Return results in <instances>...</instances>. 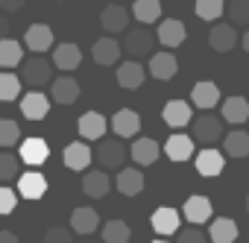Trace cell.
<instances>
[{
	"label": "cell",
	"mask_w": 249,
	"mask_h": 243,
	"mask_svg": "<svg viewBox=\"0 0 249 243\" xmlns=\"http://www.w3.org/2000/svg\"><path fill=\"white\" fill-rule=\"evenodd\" d=\"M18 79H21V85H30L33 91L44 88V85L53 82V65L41 56H30V59L21 62V76Z\"/></svg>",
	"instance_id": "cell-1"
},
{
	"label": "cell",
	"mask_w": 249,
	"mask_h": 243,
	"mask_svg": "<svg viewBox=\"0 0 249 243\" xmlns=\"http://www.w3.org/2000/svg\"><path fill=\"white\" fill-rule=\"evenodd\" d=\"M223 135H226V132H223V120H220L217 114L205 111V114H199V117L194 120V138H191V141H199V144H205V147H214Z\"/></svg>",
	"instance_id": "cell-2"
},
{
	"label": "cell",
	"mask_w": 249,
	"mask_h": 243,
	"mask_svg": "<svg viewBox=\"0 0 249 243\" xmlns=\"http://www.w3.org/2000/svg\"><path fill=\"white\" fill-rule=\"evenodd\" d=\"M153 44H156V35H153L147 27H135V30L126 33L120 50H126V53L132 56V62H135V59H141V56H150V53H153Z\"/></svg>",
	"instance_id": "cell-3"
},
{
	"label": "cell",
	"mask_w": 249,
	"mask_h": 243,
	"mask_svg": "<svg viewBox=\"0 0 249 243\" xmlns=\"http://www.w3.org/2000/svg\"><path fill=\"white\" fill-rule=\"evenodd\" d=\"M94 161L103 164V170H117L123 161H126V150L117 138H103L97 144V153H94Z\"/></svg>",
	"instance_id": "cell-4"
},
{
	"label": "cell",
	"mask_w": 249,
	"mask_h": 243,
	"mask_svg": "<svg viewBox=\"0 0 249 243\" xmlns=\"http://www.w3.org/2000/svg\"><path fill=\"white\" fill-rule=\"evenodd\" d=\"M194 164H196V173L199 176H220L223 173V167H226V156L220 153V150H214V147H202L199 153H196V158H194Z\"/></svg>",
	"instance_id": "cell-5"
},
{
	"label": "cell",
	"mask_w": 249,
	"mask_h": 243,
	"mask_svg": "<svg viewBox=\"0 0 249 243\" xmlns=\"http://www.w3.org/2000/svg\"><path fill=\"white\" fill-rule=\"evenodd\" d=\"M24 44H27V50H33V56H41L53 47V30L47 24H33L24 33Z\"/></svg>",
	"instance_id": "cell-6"
},
{
	"label": "cell",
	"mask_w": 249,
	"mask_h": 243,
	"mask_svg": "<svg viewBox=\"0 0 249 243\" xmlns=\"http://www.w3.org/2000/svg\"><path fill=\"white\" fill-rule=\"evenodd\" d=\"M18 158H21L24 164H30V167H41V164L50 158V147H47L44 138H24Z\"/></svg>",
	"instance_id": "cell-7"
},
{
	"label": "cell",
	"mask_w": 249,
	"mask_h": 243,
	"mask_svg": "<svg viewBox=\"0 0 249 243\" xmlns=\"http://www.w3.org/2000/svg\"><path fill=\"white\" fill-rule=\"evenodd\" d=\"M161 117H164V123H167L170 129H182V126L191 123L194 111H191V103H188V100H167Z\"/></svg>",
	"instance_id": "cell-8"
},
{
	"label": "cell",
	"mask_w": 249,
	"mask_h": 243,
	"mask_svg": "<svg viewBox=\"0 0 249 243\" xmlns=\"http://www.w3.org/2000/svg\"><path fill=\"white\" fill-rule=\"evenodd\" d=\"M50 65L59 68V70H65V73H71V70H76L82 65V50L73 41H65V44L53 47V62Z\"/></svg>",
	"instance_id": "cell-9"
},
{
	"label": "cell",
	"mask_w": 249,
	"mask_h": 243,
	"mask_svg": "<svg viewBox=\"0 0 249 243\" xmlns=\"http://www.w3.org/2000/svg\"><path fill=\"white\" fill-rule=\"evenodd\" d=\"M211 211H214V205H211V199H208V196H202V193L188 196V199H185V208H182L185 220H188V223H194V226L208 223V220H211Z\"/></svg>",
	"instance_id": "cell-10"
},
{
	"label": "cell",
	"mask_w": 249,
	"mask_h": 243,
	"mask_svg": "<svg viewBox=\"0 0 249 243\" xmlns=\"http://www.w3.org/2000/svg\"><path fill=\"white\" fill-rule=\"evenodd\" d=\"M76 129H79V135H82L85 141H103V135H106V129H108V120H106L100 111H85V114L79 117Z\"/></svg>",
	"instance_id": "cell-11"
},
{
	"label": "cell",
	"mask_w": 249,
	"mask_h": 243,
	"mask_svg": "<svg viewBox=\"0 0 249 243\" xmlns=\"http://www.w3.org/2000/svg\"><path fill=\"white\" fill-rule=\"evenodd\" d=\"M191 103H194L196 108H202V111H211L217 103H223V97H220V88H217L214 82L202 79V82H196V85L191 88Z\"/></svg>",
	"instance_id": "cell-12"
},
{
	"label": "cell",
	"mask_w": 249,
	"mask_h": 243,
	"mask_svg": "<svg viewBox=\"0 0 249 243\" xmlns=\"http://www.w3.org/2000/svg\"><path fill=\"white\" fill-rule=\"evenodd\" d=\"M111 129H114L117 138H132V135H138V129H141V117H138V111H132V108H120V111H114V117H111Z\"/></svg>",
	"instance_id": "cell-13"
},
{
	"label": "cell",
	"mask_w": 249,
	"mask_h": 243,
	"mask_svg": "<svg viewBox=\"0 0 249 243\" xmlns=\"http://www.w3.org/2000/svg\"><path fill=\"white\" fill-rule=\"evenodd\" d=\"M237 41H240V38H237V30H234L231 24H214L211 33H208V44H211V50H217V53L234 50Z\"/></svg>",
	"instance_id": "cell-14"
},
{
	"label": "cell",
	"mask_w": 249,
	"mask_h": 243,
	"mask_svg": "<svg viewBox=\"0 0 249 243\" xmlns=\"http://www.w3.org/2000/svg\"><path fill=\"white\" fill-rule=\"evenodd\" d=\"M76 97H79V82L73 76H59L50 82V100L53 103L71 105V103H76Z\"/></svg>",
	"instance_id": "cell-15"
},
{
	"label": "cell",
	"mask_w": 249,
	"mask_h": 243,
	"mask_svg": "<svg viewBox=\"0 0 249 243\" xmlns=\"http://www.w3.org/2000/svg\"><path fill=\"white\" fill-rule=\"evenodd\" d=\"M62 158H65V167H68V170H88V164L94 161V153H91V147H88V144L73 141V144H68V147H65Z\"/></svg>",
	"instance_id": "cell-16"
},
{
	"label": "cell",
	"mask_w": 249,
	"mask_h": 243,
	"mask_svg": "<svg viewBox=\"0 0 249 243\" xmlns=\"http://www.w3.org/2000/svg\"><path fill=\"white\" fill-rule=\"evenodd\" d=\"M71 228H73L79 237H91V234L100 228V214H97L94 208L82 205V208H76V211L71 214Z\"/></svg>",
	"instance_id": "cell-17"
},
{
	"label": "cell",
	"mask_w": 249,
	"mask_h": 243,
	"mask_svg": "<svg viewBox=\"0 0 249 243\" xmlns=\"http://www.w3.org/2000/svg\"><path fill=\"white\" fill-rule=\"evenodd\" d=\"M150 223H153V231L164 237V234H176V231H179V223H182V217H179V211H176V208H167V205H161V208H156V211H153Z\"/></svg>",
	"instance_id": "cell-18"
},
{
	"label": "cell",
	"mask_w": 249,
	"mask_h": 243,
	"mask_svg": "<svg viewBox=\"0 0 249 243\" xmlns=\"http://www.w3.org/2000/svg\"><path fill=\"white\" fill-rule=\"evenodd\" d=\"M144 79H147L144 65H138V62H123V65H117V85H120V88L138 91V88L144 85Z\"/></svg>",
	"instance_id": "cell-19"
},
{
	"label": "cell",
	"mask_w": 249,
	"mask_h": 243,
	"mask_svg": "<svg viewBox=\"0 0 249 243\" xmlns=\"http://www.w3.org/2000/svg\"><path fill=\"white\" fill-rule=\"evenodd\" d=\"M220 120H226V123H231V126H243L249 120V100L246 97H226Z\"/></svg>",
	"instance_id": "cell-20"
},
{
	"label": "cell",
	"mask_w": 249,
	"mask_h": 243,
	"mask_svg": "<svg viewBox=\"0 0 249 243\" xmlns=\"http://www.w3.org/2000/svg\"><path fill=\"white\" fill-rule=\"evenodd\" d=\"M120 44L114 41V38H108V35H103V38H97L94 41V47H91V56H94V62L97 65H103V68H111V65H117V59H120Z\"/></svg>",
	"instance_id": "cell-21"
},
{
	"label": "cell",
	"mask_w": 249,
	"mask_h": 243,
	"mask_svg": "<svg viewBox=\"0 0 249 243\" xmlns=\"http://www.w3.org/2000/svg\"><path fill=\"white\" fill-rule=\"evenodd\" d=\"M179 73V62L170 50H161V53H153L150 56V76L156 79H173Z\"/></svg>",
	"instance_id": "cell-22"
},
{
	"label": "cell",
	"mask_w": 249,
	"mask_h": 243,
	"mask_svg": "<svg viewBox=\"0 0 249 243\" xmlns=\"http://www.w3.org/2000/svg\"><path fill=\"white\" fill-rule=\"evenodd\" d=\"M21 111H24L27 120H44L47 111H50V100H47V94H41V91H30V94H24V97H21Z\"/></svg>",
	"instance_id": "cell-23"
},
{
	"label": "cell",
	"mask_w": 249,
	"mask_h": 243,
	"mask_svg": "<svg viewBox=\"0 0 249 243\" xmlns=\"http://www.w3.org/2000/svg\"><path fill=\"white\" fill-rule=\"evenodd\" d=\"M18 193L24 199H41L47 193V179L38 173V170H30V173H21L18 176Z\"/></svg>",
	"instance_id": "cell-24"
},
{
	"label": "cell",
	"mask_w": 249,
	"mask_h": 243,
	"mask_svg": "<svg viewBox=\"0 0 249 243\" xmlns=\"http://www.w3.org/2000/svg\"><path fill=\"white\" fill-rule=\"evenodd\" d=\"M144 173L138 170V167H123L120 173H117V179H114V185H117V191L123 193V196H138L141 191H144Z\"/></svg>",
	"instance_id": "cell-25"
},
{
	"label": "cell",
	"mask_w": 249,
	"mask_h": 243,
	"mask_svg": "<svg viewBox=\"0 0 249 243\" xmlns=\"http://www.w3.org/2000/svg\"><path fill=\"white\" fill-rule=\"evenodd\" d=\"M100 24H103V30L106 33H126V27H129V12L123 9V6H117V3H111V6H106L103 12H100Z\"/></svg>",
	"instance_id": "cell-26"
},
{
	"label": "cell",
	"mask_w": 249,
	"mask_h": 243,
	"mask_svg": "<svg viewBox=\"0 0 249 243\" xmlns=\"http://www.w3.org/2000/svg\"><path fill=\"white\" fill-rule=\"evenodd\" d=\"M164 153H167V158L170 161H188L191 156H194V141H191V135H182V132H173L167 141H164Z\"/></svg>",
	"instance_id": "cell-27"
},
{
	"label": "cell",
	"mask_w": 249,
	"mask_h": 243,
	"mask_svg": "<svg viewBox=\"0 0 249 243\" xmlns=\"http://www.w3.org/2000/svg\"><path fill=\"white\" fill-rule=\"evenodd\" d=\"M185 24L182 21H176V18H167V21H161L159 24V33H156V38L167 47V50H173V47H179L182 41H185Z\"/></svg>",
	"instance_id": "cell-28"
},
{
	"label": "cell",
	"mask_w": 249,
	"mask_h": 243,
	"mask_svg": "<svg viewBox=\"0 0 249 243\" xmlns=\"http://www.w3.org/2000/svg\"><path fill=\"white\" fill-rule=\"evenodd\" d=\"M82 191H85V196H91V199H103V196L111 191L108 173H106V170H88L85 179H82Z\"/></svg>",
	"instance_id": "cell-29"
},
{
	"label": "cell",
	"mask_w": 249,
	"mask_h": 243,
	"mask_svg": "<svg viewBox=\"0 0 249 243\" xmlns=\"http://www.w3.org/2000/svg\"><path fill=\"white\" fill-rule=\"evenodd\" d=\"M129 156H132V161H135L138 167H150V164H156V158H159V144H156L153 138H135Z\"/></svg>",
	"instance_id": "cell-30"
},
{
	"label": "cell",
	"mask_w": 249,
	"mask_h": 243,
	"mask_svg": "<svg viewBox=\"0 0 249 243\" xmlns=\"http://www.w3.org/2000/svg\"><path fill=\"white\" fill-rule=\"evenodd\" d=\"M223 156H229V158H243V156H249V132L234 129V132L223 135Z\"/></svg>",
	"instance_id": "cell-31"
},
{
	"label": "cell",
	"mask_w": 249,
	"mask_h": 243,
	"mask_svg": "<svg viewBox=\"0 0 249 243\" xmlns=\"http://www.w3.org/2000/svg\"><path fill=\"white\" fill-rule=\"evenodd\" d=\"M132 18L141 27H150L161 18V0H135L132 3Z\"/></svg>",
	"instance_id": "cell-32"
},
{
	"label": "cell",
	"mask_w": 249,
	"mask_h": 243,
	"mask_svg": "<svg viewBox=\"0 0 249 243\" xmlns=\"http://www.w3.org/2000/svg\"><path fill=\"white\" fill-rule=\"evenodd\" d=\"M24 62V44L15 41V38H3L0 41V68L3 70H12Z\"/></svg>",
	"instance_id": "cell-33"
},
{
	"label": "cell",
	"mask_w": 249,
	"mask_h": 243,
	"mask_svg": "<svg viewBox=\"0 0 249 243\" xmlns=\"http://www.w3.org/2000/svg\"><path fill=\"white\" fill-rule=\"evenodd\" d=\"M237 234H240V228H237L234 220H229V217L211 220V240H214V243H234Z\"/></svg>",
	"instance_id": "cell-34"
},
{
	"label": "cell",
	"mask_w": 249,
	"mask_h": 243,
	"mask_svg": "<svg viewBox=\"0 0 249 243\" xmlns=\"http://www.w3.org/2000/svg\"><path fill=\"white\" fill-rule=\"evenodd\" d=\"M100 231H103L100 243H129V237H132L129 223H123V220H108Z\"/></svg>",
	"instance_id": "cell-35"
},
{
	"label": "cell",
	"mask_w": 249,
	"mask_h": 243,
	"mask_svg": "<svg viewBox=\"0 0 249 243\" xmlns=\"http://www.w3.org/2000/svg\"><path fill=\"white\" fill-rule=\"evenodd\" d=\"M21 79L12 73V70H3L0 73V103H12V100H18L21 97Z\"/></svg>",
	"instance_id": "cell-36"
},
{
	"label": "cell",
	"mask_w": 249,
	"mask_h": 243,
	"mask_svg": "<svg viewBox=\"0 0 249 243\" xmlns=\"http://www.w3.org/2000/svg\"><path fill=\"white\" fill-rule=\"evenodd\" d=\"M21 176V158L12 153H0V182H12Z\"/></svg>",
	"instance_id": "cell-37"
},
{
	"label": "cell",
	"mask_w": 249,
	"mask_h": 243,
	"mask_svg": "<svg viewBox=\"0 0 249 243\" xmlns=\"http://www.w3.org/2000/svg\"><path fill=\"white\" fill-rule=\"evenodd\" d=\"M223 12H226V3L223 0H196V15L202 18V21H217V18H223Z\"/></svg>",
	"instance_id": "cell-38"
},
{
	"label": "cell",
	"mask_w": 249,
	"mask_h": 243,
	"mask_svg": "<svg viewBox=\"0 0 249 243\" xmlns=\"http://www.w3.org/2000/svg\"><path fill=\"white\" fill-rule=\"evenodd\" d=\"M226 12L231 18V27H249V0H231Z\"/></svg>",
	"instance_id": "cell-39"
},
{
	"label": "cell",
	"mask_w": 249,
	"mask_h": 243,
	"mask_svg": "<svg viewBox=\"0 0 249 243\" xmlns=\"http://www.w3.org/2000/svg\"><path fill=\"white\" fill-rule=\"evenodd\" d=\"M15 144H21V129H18V123H15V120H0V147L9 150V147H15Z\"/></svg>",
	"instance_id": "cell-40"
},
{
	"label": "cell",
	"mask_w": 249,
	"mask_h": 243,
	"mask_svg": "<svg viewBox=\"0 0 249 243\" xmlns=\"http://www.w3.org/2000/svg\"><path fill=\"white\" fill-rule=\"evenodd\" d=\"M18 208V193L6 185H0V217H6Z\"/></svg>",
	"instance_id": "cell-41"
},
{
	"label": "cell",
	"mask_w": 249,
	"mask_h": 243,
	"mask_svg": "<svg viewBox=\"0 0 249 243\" xmlns=\"http://www.w3.org/2000/svg\"><path fill=\"white\" fill-rule=\"evenodd\" d=\"M44 243H73L71 228H65V226H53V228H47V231H44Z\"/></svg>",
	"instance_id": "cell-42"
},
{
	"label": "cell",
	"mask_w": 249,
	"mask_h": 243,
	"mask_svg": "<svg viewBox=\"0 0 249 243\" xmlns=\"http://www.w3.org/2000/svg\"><path fill=\"white\" fill-rule=\"evenodd\" d=\"M176 243H205V234L199 228H182L179 237H176Z\"/></svg>",
	"instance_id": "cell-43"
},
{
	"label": "cell",
	"mask_w": 249,
	"mask_h": 243,
	"mask_svg": "<svg viewBox=\"0 0 249 243\" xmlns=\"http://www.w3.org/2000/svg\"><path fill=\"white\" fill-rule=\"evenodd\" d=\"M24 3H27V0H0V9H3V12H18Z\"/></svg>",
	"instance_id": "cell-44"
},
{
	"label": "cell",
	"mask_w": 249,
	"mask_h": 243,
	"mask_svg": "<svg viewBox=\"0 0 249 243\" xmlns=\"http://www.w3.org/2000/svg\"><path fill=\"white\" fill-rule=\"evenodd\" d=\"M9 33H12V24H9V18L0 12V41L3 38H9Z\"/></svg>",
	"instance_id": "cell-45"
},
{
	"label": "cell",
	"mask_w": 249,
	"mask_h": 243,
	"mask_svg": "<svg viewBox=\"0 0 249 243\" xmlns=\"http://www.w3.org/2000/svg\"><path fill=\"white\" fill-rule=\"evenodd\" d=\"M0 243H18V237L12 231H0Z\"/></svg>",
	"instance_id": "cell-46"
},
{
	"label": "cell",
	"mask_w": 249,
	"mask_h": 243,
	"mask_svg": "<svg viewBox=\"0 0 249 243\" xmlns=\"http://www.w3.org/2000/svg\"><path fill=\"white\" fill-rule=\"evenodd\" d=\"M240 44H243V50H246V53H249V30H246V33H243V38H240Z\"/></svg>",
	"instance_id": "cell-47"
},
{
	"label": "cell",
	"mask_w": 249,
	"mask_h": 243,
	"mask_svg": "<svg viewBox=\"0 0 249 243\" xmlns=\"http://www.w3.org/2000/svg\"><path fill=\"white\" fill-rule=\"evenodd\" d=\"M79 243H100V240H91V237H82Z\"/></svg>",
	"instance_id": "cell-48"
},
{
	"label": "cell",
	"mask_w": 249,
	"mask_h": 243,
	"mask_svg": "<svg viewBox=\"0 0 249 243\" xmlns=\"http://www.w3.org/2000/svg\"><path fill=\"white\" fill-rule=\"evenodd\" d=\"M246 214H249V196H246Z\"/></svg>",
	"instance_id": "cell-49"
},
{
	"label": "cell",
	"mask_w": 249,
	"mask_h": 243,
	"mask_svg": "<svg viewBox=\"0 0 249 243\" xmlns=\"http://www.w3.org/2000/svg\"><path fill=\"white\" fill-rule=\"evenodd\" d=\"M153 243H167V240H153Z\"/></svg>",
	"instance_id": "cell-50"
}]
</instances>
